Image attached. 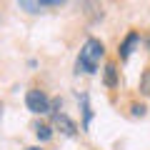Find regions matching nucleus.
Segmentation results:
<instances>
[{
  "instance_id": "f257e3e1",
  "label": "nucleus",
  "mask_w": 150,
  "mask_h": 150,
  "mask_svg": "<svg viewBox=\"0 0 150 150\" xmlns=\"http://www.w3.org/2000/svg\"><path fill=\"white\" fill-rule=\"evenodd\" d=\"M105 55V48H103V43L98 40V38H88L85 45H83L80 50V58H78V73H88V75H95L98 73V63H100V58Z\"/></svg>"
},
{
  "instance_id": "f03ea898",
  "label": "nucleus",
  "mask_w": 150,
  "mask_h": 150,
  "mask_svg": "<svg viewBox=\"0 0 150 150\" xmlns=\"http://www.w3.org/2000/svg\"><path fill=\"white\" fill-rule=\"evenodd\" d=\"M25 105L30 112H35V115H45V112L53 110V103H50V98L45 95V93L40 90H28L25 95Z\"/></svg>"
},
{
  "instance_id": "7ed1b4c3",
  "label": "nucleus",
  "mask_w": 150,
  "mask_h": 150,
  "mask_svg": "<svg viewBox=\"0 0 150 150\" xmlns=\"http://www.w3.org/2000/svg\"><path fill=\"white\" fill-rule=\"evenodd\" d=\"M53 125H55V128H60V133H65V135H75V133H78L75 123L65 115V112H55V115H53Z\"/></svg>"
},
{
  "instance_id": "20e7f679",
  "label": "nucleus",
  "mask_w": 150,
  "mask_h": 150,
  "mask_svg": "<svg viewBox=\"0 0 150 150\" xmlns=\"http://www.w3.org/2000/svg\"><path fill=\"white\" fill-rule=\"evenodd\" d=\"M138 40H140V35H138V33H130V35L123 40V45H120V50H118L123 60H128V58H130V53H133V45L138 43Z\"/></svg>"
},
{
  "instance_id": "39448f33",
  "label": "nucleus",
  "mask_w": 150,
  "mask_h": 150,
  "mask_svg": "<svg viewBox=\"0 0 150 150\" xmlns=\"http://www.w3.org/2000/svg\"><path fill=\"white\" fill-rule=\"evenodd\" d=\"M115 83H118V70H115V65H108L105 68V85L115 88Z\"/></svg>"
},
{
  "instance_id": "423d86ee",
  "label": "nucleus",
  "mask_w": 150,
  "mask_h": 150,
  "mask_svg": "<svg viewBox=\"0 0 150 150\" xmlns=\"http://www.w3.org/2000/svg\"><path fill=\"white\" fill-rule=\"evenodd\" d=\"M140 93H143L145 98H150V68L143 73V78H140Z\"/></svg>"
},
{
  "instance_id": "0eeeda50",
  "label": "nucleus",
  "mask_w": 150,
  "mask_h": 150,
  "mask_svg": "<svg viewBox=\"0 0 150 150\" xmlns=\"http://www.w3.org/2000/svg\"><path fill=\"white\" fill-rule=\"evenodd\" d=\"M35 135H38V140H50L53 138V128H50V125H38Z\"/></svg>"
},
{
  "instance_id": "6e6552de",
  "label": "nucleus",
  "mask_w": 150,
  "mask_h": 150,
  "mask_svg": "<svg viewBox=\"0 0 150 150\" xmlns=\"http://www.w3.org/2000/svg\"><path fill=\"white\" fill-rule=\"evenodd\" d=\"M18 3H20V8H23V10L33 13V15H35V13H40V5H38L35 0H18Z\"/></svg>"
},
{
  "instance_id": "1a4fd4ad",
  "label": "nucleus",
  "mask_w": 150,
  "mask_h": 150,
  "mask_svg": "<svg viewBox=\"0 0 150 150\" xmlns=\"http://www.w3.org/2000/svg\"><path fill=\"white\" fill-rule=\"evenodd\" d=\"M83 112H85V120H83V128L88 130V125H90V118H93V110H90V105H88V95H83Z\"/></svg>"
},
{
  "instance_id": "9d476101",
  "label": "nucleus",
  "mask_w": 150,
  "mask_h": 150,
  "mask_svg": "<svg viewBox=\"0 0 150 150\" xmlns=\"http://www.w3.org/2000/svg\"><path fill=\"white\" fill-rule=\"evenodd\" d=\"M35 3H38L40 8H53V5H60L63 0H35Z\"/></svg>"
},
{
  "instance_id": "9b49d317",
  "label": "nucleus",
  "mask_w": 150,
  "mask_h": 150,
  "mask_svg": "<svg viewBox=\"0 0 150 150\" xmlns=\"http://www.w3.org/2000/svg\"><path fill=\"white\" fill-rule=\"evenodd\" d=\"M133 115H135V118H138V115L143 118V115H145V105H133Z\"/></svg>"
},
{
  "instance_id": "f8f14e48",
  "label": "nucleus",
  "mask_w": 150,
  "mask_h": 150,
  "mask_svg": "<svg viewBox=\"0 0 150 150\" xmlns=\"http://www.w3.org/2000/svg\"><path fill=\"white\" fill-rule=\"evenodd\" d=\"M0 118H3V105H0Z\"/></svg>"
},
{
  "instance_id": "ddd939ff",
  "label": "nucleus",
  "mask_w": 150,
  "mask_h": 150,
  "mask_svg": "<svg viewBox=\"0 0 150 150\" xmlns=\"http://www.w3.org/2000/svg\"><path fill=\"white\" fill-rule=\"evenodd\" d=\"M28 150H40V148H28Z\"/></svg>"
},
{
  "instance_id": "4468645a",
  "label": "nucleus",
  "mask_w": 150,
  "mask_h": 150,
  "mask_svg": "<svg viewBox=\"0 0 150 150\" xmlns=\"http://www.w3.org/2000/svg\"><path fill=\"white\" fill-rule=\"evenodd\" d=\"M80 3H88V0H80Z\"/></svg>"
}]
</instances>
